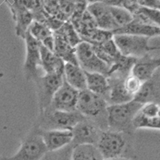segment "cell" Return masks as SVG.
<instances>
[{
    "mask_svg": "<svg viewBox=\"0 0 160 160\" xmlns=\"http://www.w3.org/2000/svg\"><path fill=\"white\" fill-rule=\"evenodd\" d=\"M142 104L131 100L121 104H111L106 108L108 130L129 134L133 130L132 120Z\"/></svg>",
    "mask_w": 160,
    "mask_h": 160,
    "instance_id": "1",
    "label": "cell"
},
{
    "mask_svg": "<svg viewBox=\"0 0 160 160\" xmlns=\"http://www.w3.org/2000/svg\"><path fill=\"white\" fill-rule=\"evenodd\" d=\"M108 106L107 100L102 96L85 89L79 91L77 102V111L86 118L94 120L102 131L108 130L107 111Z\"/></svg>",
    "mask_w": 160,
    "mask_h": 160,
    "instance_id": "2",
    "label": "cell"
},
{
    "mask_svg": "<svg viewBox=\"0 0 160 160\" xmlns=\"http://www.w3.org/2000/svg\"><path fill=\"white\" fill-rule=\"evenodd\" d=\"M42 118L38 128L42 130H72L86 117L78 111H62L47 109L41 113Z\"/></svg>",
    "mask_w": 160,
    "mask_h": 160,
    "instance_id": "3",
    "label": "cell"
},
{
    "mask_svg": "<svg viewBox=\"0 0 160 160\" xmlns=\"http://www.w3.org/2000/svg\"><path fill=\"white\" fill-rule=\"evenodd\" d=\"M113 40L119 52L124 56L138 58L157 49L156 47L149 45L148 37L117 34L113 35Z\"/></svg>",
    "mask_w": 160,
    "mask_h": 160,
    "instance_id": "4",
    "label": "cell"
},
{
    "mask_svg": "<svg viewBox=\"0 0 160 160\" xmlns=\"http://www.w3.org/2000/svg\"><path fill=\"white\" fill-rule=\"evenodd\" d=\"M96 147L104 159L125 158L124 155L128 148L126 134L110 130L102 131Z\"/></svg>",
    "mask_w": 160,
    "mask_h": 160,
    "instance_id": "5",
    "label": "cell"
},
{
    "mask_svg": "<svg viewBox=\"0 0 160 160\" xmlns=\"http://www.w3.org/2000/svg\"><path fill=\"white\" fill-rule=\"evenodd\" d=\"M75 55L78 66L84 71L100 73L108 77L111 67L96 55L91 43L82 41L78 44L75 47Z\"/></svg>",
    "mask_w": 160,
    "mask_h": 160,
    "instance_id": "6",
    "label": "cell"
},
{
    "mask_svg": "<svg viewBox=\"0 0 160 160\" xmlns=\"http://www.w3.org/2000/svg\"><path fill=\"white\" fill-rule=\"evenodd\" d=\"M47 152L48 149L40 135L39 128H36L24 139L15 155L2 160H41Z\"/></svg>",
    "mask_w": 160,
    "mask_h": 160,
    "instance_id": "7",
    "label": "cell"
},
{
    "mask_svg": "<svg viewBox=\"0 0 160 160\" xmlns=\"http://www.w3.org/2000/svg\"><path fill=\"white\" fill-rule=\"evenodd\" d=\"M40 113L50 106L53 96L63 82V74H45L35 78Z\"/></svg>",
    "mask_w": 160,
    "mask_h": 160,
    "instance_id": "8",
    "label": "cell"
},
{
    "mask_svg": "<svg viewBox=\"0 0 160 160\" xmlns=\"http://www.w3.org/2000/svg\"><path fill=\"white\" fill-rule=\"evenodd\" d=\"M23 39L26 42V59L23 67L25 76L28 80H35L40 76L38 75V71L39 68H41V43L28 31Z\"/></svg>",
    "mask_w": 160,
    "mask_h": 160,
    "instance_id": "9",
    "label": "cell"
},
{
    "mask_svg": "<svg viewBox=\"0 0 160 160\" xmlns=\"http://www.w3.org/2000/svg\"><path fill=\"white\" fill-rule=\"evenodd\" d=\"M73 139L71 145L73 148L81 144L96 146L102 130L92 119L85 118L78 122L72 130Z\"/></svg>",
    "mask_w": 160,
    "mask_h": 160,
    "instance_id": "10",
    "label": "cell"
},
{
    "mask_svg": "<svg viewBox=\"0 0 160 160\" xmlns=\"http://www.w3.org/2000/svg\"><path fill=\"white\" fill-rule=\"evenodd\" d=\"M79 91L73 88L63 80V82L53 96L47 109L62 111H75ZM46 109V110H47Z\"/></svg>",
    "mask_w": 160,
    "mask_h": 160,
    "instance_id": "11",
    "label": "cell"
},
{
    "mask_svg": "<svg viewBox=\"0 0 160 160\" xmlns=\"http://www.w3.org/2000/svg\"><path fill=\"white\" fill-rule=\"evenodd\" d=\"M159 99L160 78L159 70H158L151 78L142 82L133 100L143 105L148 102H155L159 104Z\"/></svg>",
    "mask_w": 160,
    "mask_h": 160,
    "instance_id": "12",
    "label": "cell"
},
{
    "mask_svg": "<svg viewBox=\"0 0 160 160\" xmlns=\"http://www.w3.org/2000/svg\"><path fill=\"white\" fill-rule=\"evenodd\" d=\"M39 132L48 151L59 150L72 142L73 134L71 130H42L39 128Z\"/></svg>",
    "mask_w": 160,
    "mask_h": 160,
    "instance_id": "13",
    "label": "cell"
},
{
    "mask_svg": "<svg viewBox=\"0 0 160 160\" xmlns=\"http://www.w3.org/2000/svg\"><path fill=\"white\" fill-rule=\"evenodd\" d=\"M159 58H154L151 55L147 54L141 58H137L131 69V74L137 77L142 82L149 79L159 70Z\"/></svg>",
    "mask_w": 160,
    "mask_h": 160,
    "instance_id": "14",
    "label": "cell"
},
{
    "mask_svg": "<svg viewBox=\"0 0 160 160\" xmlns=\"http://www.w3.org/2000/svg\"><path fill=\"white\" fill-rule=\"evenodd\" d=\"M87 10L95 19L96 25L99 29L113 31L117 29L116 25L111 17L109 6L103 2H95L88 4Z\"/></svg>",
    "mask_w": 160,
    "mask_h": 160,
    "instance_id": "15",
    "label": "cell"
},
{
    "mask_svg": "<svg viewBox=\"0 0 160 160\" xmlns=\"http://www.w3.org/2000/svg\"><path fill=\"white\" fill-rule=\"evenodd\" d=\"M108 78L109 82V91L106 100L108 105L125 103L134 99V96L128 93L124 87L125 78L114 75H111Z\"/></svg>",
    "mask_w": 160,
    "mask_h": 160,
    "instance_id": "16",
    "label": "cell"
},
{
    "mask_svg": "<svg viewBox=\"0 0 160 160\" xmlns=\"http://www.w3.org/2000/svg\"><path fill=\"white\" fill-rule=\"evenodd\" d=\"M113 35L117 34H125V35H138V36L152 37L158 36L160 34V29L158 26L151 25V24L143 23L138 20L133 18V20L128 25L122 28H119L112 31Z\"/></svg>",
    "mask_w": 160,
    "mask_h": 160,
    "instance_id": "17",
    "label": "cell"
},
{
    "mask_svg": "<svg viewBox=\"0 0 160 160\" xmlns=\"http://www.w3.org/2000/svg\"><path fill=\"white\" fill-rule=\"evenodd\" d=\"M54 35V53L62 58L64 62L77 64L75 48H73L69 43L67 38L58 33V31H53Z\"/></svg>",
    "mask_w": 160,
    "mask_h": 160,
    "instance_id": "18",
    "label": "cell"
},
{
    "mask_svg": "<svg viewBox=\"0 0 160 160\" xmlns=\"http://www.w3.org/2000/svg\"><path fill=\"white\" fill-rule=\"evenodd\" d=\"M41 68L45 71V74H63L65 62L53 51L41 44Z\"/></svg>",
    "mask_w": 160,
    "mask_h": 160,
    "instance_id": "19",
    "label": "cell"
},
{
    "mask_svg": "<svg viewBox=\"0 0 160 160\" xmlns=\"http://www.w3.org/2000/svg\"><path fill=\"white\" fill-rule=\"evenodd\" d=\"M63 78L66 82L77 91L87 89L85 71L77 64L65 62Z\"/></svg>",
    "mask_w": 160,
    "mask_h": 160,
    "instance_id": "20",
    "label": "cell"
},
{
    "mask_svg": "<svg viewBox=\"0 0 160 160\" xmlns=\"http://www.w3.org/2000/svg\"><path fill=\"white\" fill-rule=\"evenodd\" d=\"M28 32L42 46L54 52L53 31L46 24L34 20L30 26Z\"/></svg>",
    "mask_w": 160,
    "mask_h": 160,
    "instance_id": "21",
    "label": "cell"
},
{
    "mask_svg": "<svg viewBox=\"0 0 160 160\" xmlns=\"http://www.w3.org/2000/svg\"><path fill=\"white\" fill-rule=\"evenodd\" d=\"M87 89L91 92L102 96L105 99L109 91V82L108 77L100 73L86 72Z\"/></svg>",
    "mask_w": 160,
    "mask_h": 160,
    "instance_id": "22",
    "label": "cell"
},
{
    "mask_svg": "<svg viewBox=\"0 0 160 160\" xmlns=\"http://www.w3.org/2000/svg\"><path fill=\"white\" fill-rule=\"evenodd\" d=\"M11 11L15 22L16 35L22 38H24L30 26L35 20L34 15L31 11L28 10L11 9Z\"/></svg>",
    "mask_w": 160,
    "mask_h": 160,
    "instance_id": "23",
    "label": "cell"
},
{
    "mask_svg": "<svg viewBox=\"0 0 160 160\" xmlns=\"http://www.w3.org/2000/svg\"><path fill=\"white\" fill-rule=\"evenodd\" d=\"M71 160H104L96 146L81 144L74 147Z\"/></svg>",
    "mask_w": 160,
    "mask_h": 160,
    "instance_id": "24",
    "label": "cell"
},
{
    "mask_svg": "<svg viewBox=\"0 0 160 160\" xmlns=\"http://www.w3.org/2000/svg\"><path fill=\"white\" fill-rule=\"evenodd\" d=\"M133 18L143 23L159 27L160 11L159 10L151 9L140 6L138 11L133 15Z\"/></svg>",
    "mask_w": 160,
    "mask_h": 160,
    "instance_id": "25",
    "label": "cell"
},
{
    "mask_svg": "<svg viewBox=\"0 0 160 160\" xmlns=\"http://www.w3.org/2000/svg\"><path fill=\"white\" fill-rule=\"evenodd\" d=\"M160 117L151 118L146 116L138 111L132 120L133 129L149 128V129H159Z\"/></svg>",
    "mask_w": 160,
    "mask_h": 160,
    "instance_id": "26",
    "label": "cell"
},
{
    "mask_svg": "<svg viewBox=\"0 0 160 160\" xmlns=\"http://www.w3.org/2000/svg\"><path fill=\"white\" fill-rule=\"evenodd\" d=\"M112 19L117 28H122L133 20V15L121 7H109Z\"/></svg>",
    "mask_w": 160,
    "mask_h": 160,
    "instance_id": "27",
    "label": "cell"
},
{
    "mask_svg": "<svg viewBox=\"0 0 160 160\" xmlns=\"http://www.w3.org/2000/svg\"><path fill=\"white\" fill-rule=\"evenodd\" d=\"M58 33L62 34L67 40H68L69 43L72 46L73 48H75L78 44H79L80 42H82L80 36L78 35V34L77 33V31H75V29L74 28L73 25L71 24V22H70L69 20L68 21H66L63 24H62L59 28H58L57 31Z\"/></svg>",
    "mask_w": 160,
    "mask_h": 160,
    "instance_id": "28",
    "label": "cell"
},
{
    "mask_svg": "<svg viewBox=\"0 0 160 160\" xmlns=\"http://www.w3.org/2000/svg\"><path fill=\"white\" fill-rule=\"evenodd\" d=\"M73 147L69 144L55 151H48L41 160H71Z\"/></svg>",
    "mask_w": 160,
    "mask_h": 160,
    "instance_id": "29",
    "label": "cell"
},
{
    "mask_svg": "<svg viewBox=\"0 0 160 160\" xmlns=\"http://www.w3.org/2000/svg\"><path fill=\"white\" fill-rule=\"evenodd\" d=\"M98 47L102 50V51L105 53L106 55H108L113 60V63L115 62V59L121 55V53L119 52L118 48H117L116 44L113 40V38L106 41L101 45H98Z\"/></svg>",
    "mask_w": 160,
    "mask_h": 160,
    "instance_id": "30",
    "label": "cell"
},
{
    "mask_svg": "<svg viewBox=\"0 0 160 160\" xmlns=\"http://www.w3.org/2000/svg\"><path fill=\"white\" fill-rule=\"evenodd\" d=\"M142 83V82L141 80H139L137 77L134 76L131 74L128 77H126V78L124 79V87H125L126 90L133 96H135V94L138 92Z\"/></svg>",
    "mask_w": 160,
    "mask_h": 160,
    "instance_id": "31",
    "label": "cell"
},
{
    "mask_svg": "<svg viewBox=\"0 0 160 160\" xmlns=\"http://www.w3.org/2000/svg\"><path fill=\"white\" fill-rule=\"evenodd\" d=\"M140 112L142 113L144 115L151 118H155L159 116L160 107L159 104L155 102H148L145 103L140 108Z\"/></svg>",
    "mask_w": 160,
    "mask_h": 160,
    "instance_id": "32",
    "label": "cell"
},
{
    "mask_svg": "<svg viewBox=\"0 0 160 160\" xmlns=\"http://www.w3.org/2000/svg\"><path fill=\"white\" fill-rule=\"evenodd\" d=\"M119 7L124 8L134 15L138 11L140 6L138 3V0H121Z\"/></svg>",
    "mask_w": 160,
    "mask_h": 160,
    "instance_id": "33",
    "label": "cell"
},
{
    "mask_svg": "<svg viewBox=\"0 0 160 160\" xmlns=\"http://www.w3.org/2000/svg\"><path fill=\"white\" fill-rule=\"evenodd\" d=\"M138 3L141 7L159 10L160 0H138Z\"/></svg>",
    "mask_w": 160,
    "mask_h": 160,
    "instance_id": "34",
    "label": "cell"
},
{
    "mask_svg": "<svg viewBox=\"0 0 160 160\" xmlns=\"http://www.w3.org/2000/svg\"><path fill=\"white\" fill-rule=\"evenodd\" d=\"M121 0H102V2L109 7H119Z\"/></svg>",
    "mask_w": 160,
    "mask_h": 160,
    "instance_id": "35",
    "label": "cell"
},
{
    "mask_svg": "<svg viewBox=\"0 0 160 160\" xmlns=\"http://www.w3.org/2000/svg\"><path fill=\"white\" fill-rule=\"evenodd\" d=\"M69 1L72 2L74 4L79 3V2H87V0H69Z\"/></svg>",
    "mask_w": 160,
    "mask_h": 160,
    "instance_id": "36",
    "label": "cell"
},
{
    "mask_svg": "<svg viewBox=\"0 0 160 160\" xmlns=\"http://www.w3.org/2000/svg\"><path fill=\"white\" fill-rule=\"evenodd\" d=\"M88 4H91V3H95V2H102V0H87Z\"/></svg>",
    "mask_w": 160,
    "mask_h": 160,
    "instance_id": "37",
    "label": "cell"
},
{
    "mask_svg": "<svg viewBox=\"0 0 160 160\" xmlns=\"http://www.w3.org/2000/svg\"><path fill=\"white\" fill-rule=\"evenodd\" d=\"M104 160H129L127 158H110V159H104Z\"/></svg>",
    "mask_w": 160,
    "mask_h": 160,
    "instance_id": "38",
    "label": "cell"
}]
</instances>
